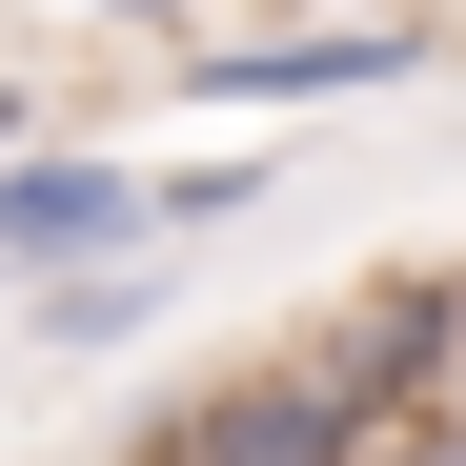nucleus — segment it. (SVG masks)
<instances>
[{"instance_id": "f257e3e1", "label": "nucleus", "mask_w": 466, "mask_h": 466, "mask_svg": "<svg viewBox=\"0 0 466 466\" xmlns=\"http://www.w3.org/2000/svg\"><path fill=\"white\" fill-rule=\"evenodd\" d=\"M426 406H466V264H385V284H345L325 325H284L264 365L142 406L122 466H365L385 426H426Z\"/></svg>"}, {"instance_id": "f03ea898", "label": "nucleus", "mask_w": 466, "mask_h": 466, "mask_svg": "<svg viewBox=\"0 0 466 466\" xmlns=\"http://www.w3.org/2000/svg\"><path fill=\"white\" fill-rule=\"evenodd\" d=\"M446 61V21H203L163 41V102L203 122H325V102H406Z\"/></svg>"}, {"instance_id": "7ed1b4c3", "label": "nucleus", "mask_w": 466, "mask_h": 466, "mask_svg": "<svg viewBox=\"0 0 466 466\" xmlns=\"http://www.w3.org/2000/svg\"><path fill=\"white\" fill-rule=\"evenodd\" d=\"M142 244H163V163H142V142H82V122H61V142L0 163V304H41V284H82V264H142Z\"/></svg>"}, {"instance_id": "20e7f679", "label": "nucleus", "mask_w": 466, "mask_h": 466, "mask_svg": "<svg viewBox=\"0 0 466 466\" xmlns=\"http://www.w3.org/2000/svg\"><path fill=\"white\" fill-rule=\"evenodd\" d=\"M163 304H183L163 244H142V264H82V284H41V304H0V385H21V365H102V345L163 325Z\"/></svg>"}, {"instance_id": "39448f33", "label": "nucleus", "mask_w": 466, "mask_h": 466, "mask_svg": "<svg viewBox=\"0 0 466 466\" xmlns=\"http://www.w3.org/2000/svg\"><path fill=\"white\" fill-rule=\"evenodd\" d=\"M264 203H284L264 142H203V163H163V244H223V223H264Z\"/></svg>"}, {"instance_id": "423d86ee", "label": "nucleus", "mask_w": 466, "mask_h": 466, "mask_svg": "<svg viewBox=\"0 0 466 466\" xmlns=\"http://www.w3.org/2000/svg\"><path fill=\"white\" fill-rule=\"evenodd\" d=\"M61 21H122L142 61H163V41H203V0H61Z\"/></svg>"}, {"instance_id": "0eeeda50", "label": "nucleus", "mask_w": 466, "mask_h": 466, "mask_svg": "<svg viewBox=\"0 0 466 466\" xmlns=\"http://www.w3.org/2000/svg\"><path fill=\"white\" fill-rule=\"evenodd\" d=\"M21 142H61V82H41V61H0V163H21Z\"/></svg>"}, {"instance_id": "6e6552de", "label": "nucleus", "mask_w": 466, "mask_h": 466, "mask_svg": "<svg viewBox=\"0 0 466 466\" xmlns=\"http://www.w3.org/2000/svg\"><path fill=\"white\" fill-rule=\"evenodd\" d=\"M365 466H466V406H426V426H385Z\"/></svg>"}, {"instance_id": "1a4fd4ad", "label": "nucleus", "mask_w": 466, "mask_h": 466, "mask_svg": "<svg viewBox=\"0 0 466 466\" xmlns=\"http://www.w3.org/2000/svg\"><path fill=\"white\" fill-rule=\"evenodd\" d=\"M264 21H446V0H264Z\"/></svg>"}]
</instances>
